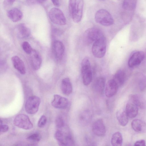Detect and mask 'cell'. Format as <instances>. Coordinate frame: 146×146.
I'll list each match as a JSON object with an SVG mask.
<instances>
[{
  "label": "cell",
  "mask_w": 146,
  "mask_h": 146,
  "mask_svg": "<svg viewBox=\"0 0 146 146\" xmlns=\"http://www.w3.org/2000/svg\"><path fill=\"white\" fill-rule=\"evenodd\" d=\"M94 19L97 23L104 26H110L114 23V20L111 14L104 9H100L97 11L95 13Z\"/></svg>",
  "instance_id": "obj_1"
},
{
  "label": "cell",
  "mask_w": 146,
  "mask_h": 146,
  "mask_svg": "<svg viewBox=\"0 0 146 146\" xmlns=\"http://www.w3.org/2000/svg\"><path fill=\"white\" fill-rule=\"evenodd\" d=\"M106 51V39L103 36L94 42L92 46V52L94 56L101 58L105 55Z\"/></svg>",
  "instance_id": "obj_2"
},
{
  "label": "cell",
  "mask_w": 146,
  "mask_h": 146,
  "mask_svg": "<svg viewBox=\"0 0 146 146\" xmlns=\"http://www.w3.org/2000/svg\"><path fill=\"white\" fill-rule=\"evenodd\" d=\"M81 71L83 84L88 85L92 81V74L90 62L87 58H84L82 62Z\"/></svg>",
  "instance_id": "obj_3"
},
{
  "label": "cell",
  "mask_w": 146,
  "mask_h": 146,
  "mask_svg": "<svg viewBox=\"0 0 146 146\" xmlns=\"http://www.w3.org/2000/svg\"><path fill=\"white\" fill-rule=\"evenodd\" d=\"M48 16L51 21L55 24L62 25L66 24V20L63 12L58 8L51 9L49 12Z\"/></svg>",
  "instance_id": "obj_4"
},
{
  "label": "cell",
  "mask_w": 146,
  "mask_h": 146,
  "mask_svg": "<svg viewBox=\"0 0 146 146\" xmlns=\"http://www.w3.org/2000/svg\"><path fill=\"white\" fill-rule=\"evenodd\" d=\"M103 35L99 29L93 27L87 29L83 34V39L84 42L90 44L99 38Z\"/></svg>",
  "instance_id": "obj_5"
},
{
  "label": "cell",
  "mask_w": 146,
  "mask_h": 146,
  "mask_svg": "<svg viewBox=\"0 0 146 146\" xmlns=\"http://www.w3.org/2000/svg\"><path fill=\"white\" fill-rule=\"evenodd\" d=\"M40 103V98L36 96L29 97L26 101L25 108L26 112L30 114H34L38 111Z\"/></svg>",
  "instance_id": "obj_6"
},
{
  "label": "cell",
  "mask_w": 146,
  "mask_h": 146,
  "mask_svg": "<svg viewBox=\"0 0 146 146\" xmlns=\"http://www.w3.org/2000/svg\"><path fill=\"white\" fill-rule=\"evenodd\" d=\"M14 124L18 127L25 130H29L33 127V125L28 116L24 114L17 115L14 120Z\"/></svg>",
  "instance_id": "obj_7"
},
{
  "label": "cell",
  "mask_w": 146,
  "mask_h": 146,
  "mask_svg": "<svg viewBox=\"0 0 146 146\" xmlns=\"http://www.w3.org/2000/svg\"><path fill=\"white\" fill-rule=\"evenodd\" d=\"M145 58V54L142 51L133 53L129 58L128 62V66L133 67L140 64Z\"/></svg>",
  "instance_id": "obj_8"
},
{
  "label": "cell",
  "mask_w": 146,
  "mask_h": 146,
  "mask_svg": "<svg viewBox=\"0 0 146 146\" xmlns=\"http://www.w3.org/2000/svg\"><path fill=\"white\" fill-rule=\"evenodd\" d=\"M51 104L52 106L55 108L65 109L68 106L69 101L65 98L58 94H54Z\"/></svg>",
  "instance_id": "obj_9"
},
{
  "label": "cell",
  "mask_w": 146,
  "mask_h": 146,
  "mask_svg": "<svg viewBox=\"0 0 146 146\" xmlns=\"http://www.w3.org/2000/svg\"><path fill=\"white\" fill-rule=\"evenodd\" d=\"M84 2L83 0H78L73 11L72 17L75 23H79L81 20L83 14Z\"/></svg>",
  "instance_id": "obj_10"
},
{
  "label": "cell",
  "mask_w": 146,
  "mask_h": 146,
  "mask_svg": "<svg viewBox=\"0 0 146 146\" xmlns=\"http://www.w3.org/2000/svg\"><path fill=\"white\" fill-rule=\"evenodd\" d=\"M52 47L55 57L59 60L62 59L64 55L65 50L63 44L59 40H56L53 42Z\"/></svg>",
  "instance_id": "obj_11"
},
{
  "label": "cell",
  "mask_w": 146,
  "mask_h": 146,
  "mask_svg": "<svg viewBox=\"0 0 146 146\" xmlns=\"http://www.w3.org/2000/svg\"><path fill=\"white\" fill-rule=\"evenodd\" d=\"M106 84V79L103 77H98L95 79L92 84L93 90L99 94L103 93Z\"/></svg>",
  "instance_id": "obj_12"
},
{
  "label": "cell",
  "mask_w": 146,
  "mask_h": 146,
  "mask_svg": "<svg viewBox=\"0 0 146 146\" xmlns=\"http://www.w3.org/2000/svg\"><path fill=\"white\" fill-rule=\"evenodd\" d=\"M92 130L93 133L96 135L101 136L105 134L106 127L102 119H98L94 122Z\"/></svg>",
  "instance_id": "obj_13"
},
{
  "label": "cell",
  "mask_w": 146,
  "mask_h": 146,
  "mask_svg": "<svg viewBox=\"0 0 146 146\" xmlns=\"http://www.w3.org/2000/svg\"><path fill=\"white\" fill-rule=\"evenodd\" d=\"M30 54V60L33 69L37 70L40 68L42 62V58L39 52L33 50Z\"/></svg>",
  "instance_id": "obj_14"
},
{
  "label": "cell",
  "mask_w": 146,
  "mask_h": 146,
  "mask_svg": "<svg viewBox=\"0 0 146 146\" xmlns=\"http://www.w3.org/2000/svg\"><path fill=\"white\" fill-rule=\"evenodd\" d=\"M119 86L113 79H111L107 82L105 90V94L108 98H110L114 96L117 92Z\"/></svg>",
  "instance_id": "obj_15"
},
{
  "label": "cell",
  "mask_w": 146,
  "mask_h": 146,
  "mask_svg": "<svg viewBox=\"0 0 146 146\" xmlns=\"http://www.w3.org/2000/svg\"><path fill=\"white\" fill-rule=\"evenodd\" d=\"M12 62L14 68L20 74H24L26 69L24 64L22 60L18 56H15L12 57Z\"/></svg>",
  "instance_id": "obj_16"
},
{
  "label": "cell",
  "mask_w": 146,
  "mask_h": 146,
  "mask_svg": "<svg viewBox=\"0 0 146 146\" xmlns=\"http://www.w3.org/2000/svg\"><path fill=\"white\" fill-rule=\"evenodd\" d=\"M7 15L8 18L14 22H18L22 18L23 15L21 11L16 8H13L7 12Z\"/></svg>",
  "instance_id": "obj_17"
},
{
  "label": "cell",
  "mask_w": 146,
  "mask_h": 146,
  "mask_svg": "<svg viewBox=\"0 0 146 146\" xmlns=\"http://www.w3.org/2000/svg\"><path fill=\"white\" fill-rule=\"evenodd\" d=\"M129 101L135 104L140 108L144 109L146 107V100L143 96L137 94H131L129 97Z\"/></svg>",
  "instance_id": "obj_18"
},
{
  "label": "cell",
  "mask_w": 146,
  "mask_h": 146,
  "mask_svg": "<svg viewBox=\"0 0 146 146\" xmlns=\"http://www.w3.org/2000/svg\"><path fill=\"white\" fill-rule=\"evenodd\" d=\"M131 126L133 129L139 133H144L146 131V123L139 119H135L131 122Z\"/></svg>",
  "instance_id": "obj_19"
},
{
  "label": "cell",
  "mask_w": 146,
  "mask_h": 146,
  "mask_svg": "<svg viewBox=\"0 0 146 146\" xmlns=\"http://www.w3.org/2000/svg\"><path fill=\"white\" fill-rule=\"evenodd\" d=\"M138 107L133 102L129 101L127 103L125 111L129 117L132 118L135 117L138 113Z\"/></svg>",
  "instance_id": "obj_20"
},
{
  "label": "cell",
  "mask_w": 146,
  "mask_h": 146,
  "mask_svg": "<svg viewBox=\"0 0 146 146\" xmlns=\"http://www.w3.org/2000/svg\"><path fill=\"white\" fill-rule=\"evenodd\" d=\"M61 89L62 93L64 95L68 96L71 93L72 91V85L68 78H65L62 80Z\"/></svg>",
  "instance_id": "obj_21"
},
{
  "label": "cell",
  "mask_w": 146,
  "mask_h": 146,
  "mask_svg": "<svg viewBox=\"0 0 146 146\" xmlns=\"http://www.w3.org/2000/svg\"><path fill=\"white\" fill-rule=\"evenodd\" d=\"M125 78L124 72L121 70H119L115 73L112 79L119 87L123 85L125 81Z\"/></svg>",
  "instance_id": "obj_22"
},
{
  "label": "cell",
  "mask_w": 146,
  "mask_h": 146,
  "mask_svg": "<svg viewBox=\"0 0 146 146\" xmlns=\"http://www.w3.org/2000/svg\"><path fill=\"white\" fill-rule=\"evenodd\" d=\"M116 116L119 124L123 126H126L128 123V116L125 110H120L116 112Z\"/></svg>",
  "instance_id": "obj_23"
},
{
  "label": "cell",
  "mask_w": 146,
  "mask_h": 146,
  "mask_svg": "<svg viewBox=\"0 0 146 146\" xmlns=\"http://www.w3.org/2000/svg\"><path fill=\"white\" fill-rule=\"evenodd\" d=\"M17 30L18 35L21 38L27 37L31 34L30 29L24 24L19 25L17 27Z\"/></svg>",
  "instance_id": "obj_24"
},
{
  "label": "cell",
  "mask_w": 146,
  "mask_h": 146,
  "mask_svg": "<svg viewBox=\"0 0 146 146\" xmlns=\"http://www.w3.org/2000/svg\"><path fill=\"white\" fill-rule=\"evenodd\" d=\"M92 115L89 110H85L82 112L79 117L80 123L82 125H87L91 121Z\"/></svg>",
  "instance_id": "obj_25"
},
{
  "label": "cell",
  "mask_w": 146,
  "mask_h": 146,
  "mask_svg": "<svg viewBox=\"0 0 146 146\" xmlns=\"http://www.w3.org/2000/svg\"><path fill=\"white\" fill-rule=\"evenodd\" d=\"M111 145L113 146H121L123 143V137L119 132L115 133L112 135L111 140Z\"/></svg>",
  "instance_id": "obj_26"
},
{
  "label": "cell",
  "mask_w": 146,
  "mask_h": 146,
  "mask_svg": "<svg viewBox=\"0 0 146 146\" xmlns=\"http://www.w3.org/2000/svg\"><path fill=\"white\" fill-rule=\"evenodd\" d=\"M66 134L60 130H58L55 132L54 137L59 145L66 146L65 138Z\"/></svg>",
  "instance_id": "obj_27"
},
{
  "label": "cell",
  "mask_w": 146,
  "mask_h": 146,
  "mask_svg": "<svg viewBox=\"0 0 146 146\" xmlns=\"http://www.w3.org/2000/svg\"><path fill=\"white\" fill-rule=\"evenodd\" d=\"M41 136L38 133H33L29 136L27 138V139L31 141L38 142L41 139Z\"/></svg>",
  "instance_id": "obj_28"
},
{
  "label": "cell",
  "mask_w": 146,
  "mask_h": 146,
  "mask_svg": "<svg viewBox=\"0 0 146 146\" xmlns=\"http://www.w3.org/2000/svg\"><path fill=\"white\" fill-rule=\"evenodd\" d=\"M22 47L24 51L28 54H30L33 50L30 44L27 41H24L23 42Z\"/></svg>",
  "instance_id": "obj_29"
},
{
  "label": "cell",
  "mask_w": 146,
  "mask_h": 146,
  "mask_svg": "<svg viewBox=\"0 0 146 146\" xmlns=\"http://www.w3.org/2000/svg\"><path fill=\"white\" fill-rule=\"evenodd\" d=\"M76 0H69L68 9L70 14L72 16L76 4Z\"/></svg>",
  "instance_id": "obj_30"
},
{
  "label": "cell",
  "mask_w": 146,
  "mask_h": 146,
  "mask_svg": "<svg viewBox=\"0 0 146 146\" xmlns=\"http://www.w3.org/2000/svg\"><path fill=\"white\" fill-rule=\"evenodd\" d=\"M64 125V121L62 117L58 116L55 120V125L56 127L58 129L62 128Z\"/></svg>",
  "instance_id": "obj_31"
},
{
  "label": "cell",
  "mask_w": 146,
  "mask_h": 146,
  "mask_svg": "<svg viewBox=\"0 0 146 146\" xmlns=\"http://www.w3.org/2000/svg\"><path fill=\"white\" fill-rule=\"evenodd\" d=\"M47 118L44 115H42L38 120V127L42 128L43 127L46 123Z\"/></svg>",
  "instance_id": "obj_32"
},
{
  "label": "cell",
  "mask_w": 146,
  "mask_h": 146,
  "mask_svg": "<svg viewBox=\"0 0 146 146\" xmlns=\"http://www.w3.org/2000/svg\"><path fill=\"white\" fill-rule=\"evenodd\" d=\"M16 0H4L3 3V7L5 8L11 6Z\"/></svg>",
  "instance_id": "obj_33"
},
{
  "label": "cell",
  "mask_w": 146,
  "mask_h": 146,
  "mask_svg": "<svg viewBox=\"0 0 146 146\" xmlns=\"http://www.w3.org/2000/svg\"><path fill=\"white\" fill-rule=\"evenodd\" d=\"M139 86L140 89L141 91H144L146 89V79H143L140 82Z\"/></svg>",
  "instance_id": "obj_34"
},
{
  "label": "cell",
  "mask_w": 146,
  "mask_h": 146,
  "mask_svg": "<svg viewBox=\"0 0 146 146\" xmlns=\"http://www.w3.org/2000/svg\"><path fill=\"white\" fill-rule=\"evenodd\" d=\"M45 0H26L27 3L29 4L34 5L43 3Z\"/></svg>",
  "instance_id": "obj_35"
},
{
  "label": "cell",
  "mask_w": 146,
  "mask_h": 146,
  "mask_svg": "<svg viewBox=\"0 0 146 146\" xmlns=\"http://www.w3.org/2000/svg\"><path fill=\"white\" fill-rule=\"evenodd\" d=\"M9 127L6 125L0 124V132L1 133L5 132L8 131Z\"/></svg>",
  "instance_id": "obj_36"
},
{
  "label": "cell",
  "mask_w": 146,
  "mask_h": 146,
  "mask_svg": "<svg viewBox=\"0 0 146 146\" xmlns=\"http://www.w3.org/2000/svg\"><path fill=\"white\" fill-rule=\"evenodd\" d=\"M135 146H145V142L143 139H141L136 141L135 143Z\"/></svg>",
  "instance_id": "obj_37"
},
{
  "label": "cell",
  "mask_w": 146,
  "mask_h": 146,
  "mask_svg": "<svg viewBox=\"0 0 146 146\" xmlns=\"http://www.w3.org/2000/svg\"><path fill=\"white\" fill-rule=\"evenodd\" d=\"M53 4L56 7H58L60 5L59 0H51Z\"/></svg>",
  "instance_id": "obj_38"
},
{
  "label": "cell",
  "mask_w": 146,
  "mask_h": 146,
  "mask_svg": "<svg viewBox=\"0 0 146 146\" xmlns=\"http://www.w3.org/2000/svg\"><path fill=\"white\" fill-rule=\"evenodd\" d=\"M100 0V1H103V0Z\"/></svg>",
  "instance_id": "obj_39"
}]
</instances>
